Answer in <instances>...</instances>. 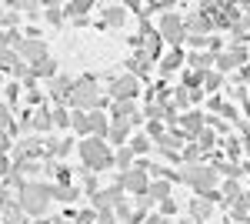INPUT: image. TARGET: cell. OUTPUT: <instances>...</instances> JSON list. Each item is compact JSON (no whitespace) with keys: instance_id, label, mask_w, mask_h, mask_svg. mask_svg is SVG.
Returning a JSON list of instances; mask_svg holds the SVG:
<instances>
[{"instance_id":"1","label":"cell","mask_w":250,"mask_h":224,"mask_svg":"<svg viewBox=\"0 0 250 224\" xmlns=\"http://www.w3.org/2000/svg\"><path fill=\"white\" fill-rule=\"evenodd\" d=\"M80 150V157H83V164H87V171H107V168H114V150L107 148V141L104 137H83L77 144Z\"/></svg>"},{"instance_id":"2","label":"cell","mask_w":250,"mask_h":224,"mask_svg":"<svg viewBox=\"0 0 250 224\" xmlns=\"http://www.w3.org/2000/svg\"><path fill=\"white\" fill-rule=\"evenodd\" d=\"M70 107L74 111H104L107 107V97L100 94V87L94 84V77H80L74 84V94H70Z\"/></svg>"},{"instance_id":"3","label":"cell","mask_w":250,"mask_h":224,"mask_svg":"<svg viewBox=\"0 0 250 224\" xmlns=\"http://www.w3.org/2000/svg\"><path fill=\"white\" fill-rule=\"evenodd\" d=\"M47 198H50L47 184H30V181H27V184L17 191V204L23 207L27 214H37V218L47 211Z\"/></svg>"},{"instance_id":"4","label":"cell","mask_w":250,"mask_h":224,"mask_svg":"<svg viewBox=\"0 0 250 224\" xmlns=\"http://www.w3.org/2000/svg\"><path fill=\"white\" fill-rule=\"evenodd\" d=\"M157 34L167 40L170 47H180V40L187 37V20L180 17V14H164V17H160V27H157Z\"/></svg>"},{"instance_id":"5","label":"cell","mask_w":250,"mask_h":224,"mask_svg":"<svg viewBox=\"0 0 250 224\" xmlns=\"http://www.w3.org/2000/svg\"><path fill=\"white\" fill-rule=\"evenodd\" d=\"M117 184L124 187V191H130V194H140V198H144V194L150 191L154 181H150V174H147V171L134 168V171H127V174H120V177H117Z\"/></svg>"},{"instance_id":"6","label":"cell","mask_w":250,"mask_h":224,"mask_svg":"<svg viewBox=\"0 0 250 224\" xmlns=\"http://www.w3.org/2000/svg\"><path fill=\"white\" fill-rule=\"evenodd\" d=\"M250 64V54L240 47V44H230V50L217 57V74H230L233 67H247Z\"/></svg>"},{"instance_id":"7","label":"cell","mask_w":250,"mask_h":224,"mask_svg":"<svg viewBox=\"0 0 250 224\" xmlns=\"http://www.w3.org/2000/svg\"><path fill=\"white\" fill-rule=\"evenodd\" d=\"M137 94H140V80L134 74H124L117 77L114 84H110V97H114L117 104H124V100H134Z\"/></svg>"},{"instance_id":"8","label":"cell","mask_w":250,"mask_h":224,"mask_svg":"<svg viewBox=\"0 0 250 224\" xmlns=\"http://www.w3.org/2000/svg\"><path fill=\"white\" fill-rule=\"evenodd\" d=\"M124 194H127V191H124L120 184H114V187H100V191L94 194V211H104V207H117L120 201H127Z\"/></svg>"},{"instance_id":"9","label":"cell","mask_w":250,"mask_h":224,"mask_svg":"<svg viewBox=\"0 0 250 224\" xmlns=\"http://www.w3.org/2000/svg\"><path fill=\"white\" fill-rule=\"evenodd\" d=\"M17 54L34 67V64H40V60H47V44H43V40H23V44L17 47Z\"/></svg>"},{"instance_id":"10","label":"cell","mask_w":250,"mask_h":224,"mask_svg":"<svg viewBox=\"0 0 250 224\" xmlns=\"http://www.w3.org/2000/svg\"><path fill=\"white\" fill-rule=\"evenodd\" d=\"M204 114L200 111H187V114H180V124H177V134H187V137H197V134L204 131Z\"/></svg>"},{"instance_id":"11","label":"cell","mask_w":250,"mask_h":224,"mask_svg":"<svg viewBox=\"0 0 250 224\" xmlns=\"http://www.w3.org/2000/svg\"><path fill=\"white\" fill-rule=\"evenodd\" d=\"M100 14H104V24L107 27H124L127 24V3H107Z\"/></svg>"},{"instance_id":"12","label":"cell","mask_w":250,"mask_h":224,"mask_svg":"<svg viewBox=\"0 0 250 224\" xmlns=\"http://www.w3.org/2000/svg\"><path fill=\"white\" fill-rule=\"evenodd\" d=\"M87 121H90V137H104V141L110 137V121H107L104 111H90Z\"/></svg>"},{"instance_id":"13","label":"cell","mask_w":250,"mask_h":224,"mask_svg":"<svg viewBox=\"0 0 250 224\" xmlns=\"http://www.w3.org/2000/svg\"><path fill=\"white\" fill-rule=\"evenodd\" d=\"M210 27H213V20L207 17V14H190V17H187V30H190L193 37H204V34H210Z\"/></svg>"},{"instance_id":"14","label":"cell","mask_w":250,"mask_h":224,"mask_svg":"<svg viewBox=\"0 0 250 224\" xmlns=\"http://www.w3.org/2000/svg\"><path fill=\"white\" fill-rule=\"evenodd\" d=\"M127 134H130V121H110V144L117 148H127Z\"/></svg>"},{"instance_id":"15","label":"cell","mask_w":250,"mask_h":224,"mask_svg":"<svg viewBox=\"0 0 250 224\" xmlns=\"http://www.w3.org/2000/svg\"><path fill=\"white\" fill-rule=\"evenodd\" d=\"M150 64H154V60L144 54V50H137V54L127 60V67H130V74H134V77H147V74H150Z\"/></svg>"},{"instance_id":"16","label":"cell","mask_w":250,"mask_h":224,"mask_svg":"<svg viewBox=\"0 0 250 224\" xmlns=\"http://www.w3.org/2000/svg\"><path fill=\"white\" fill-rule=\"evenodd\" d=\"M94 7H97L94 0H77V3L70 0V3L63 7V14H67V17H74V20H87V14H90Z\"/></svg>"},{"instance_id":"17","label":"cell","mask_w":250,"mask_h":224,"mask_svg":"<svg viewBox=\"0 0 250 224\" xmlns=\"http://www.w3.org/2000/svg\"><path fill=\"white\" fill-rule=\"evenodd\" d=\"M30 74L37 77V80H54V77H57V60H54V57L40 60V64H34V67H30Z\"/></svg>"},{"instance_id":"18","label":"cell","mask_w":250,"mask_h":224,"mask_svg":"<svg viewBox=\"0 0 250 224\" xmlns=\"http://www.w3.org/2000/svg\"><path fill=\"white\" fill-rule=\"evenodd\" d=\"M137 154L130 150V144L127 148H117V154H114V164L120 168V174H127V171H134L137 168V161H134Z\"/></svg>"},{"instance_id":"19","label":"cell","mask_w":250,"mask_h":224,"mask_svg":"<svg viewBox=\"0 0 250 224\" xmlns=\"http://www.w3.org/2000/svg\"><path fill=\"white\" fill-rule=\"evenodd\" d=\"M47 191H50L54 201H63V204H70V201H77V198H80L77 187H63V184H47Z\"/></svg>"},{"instance_id":"20","label":"cell","mask_w":250,"mask_h":224,"mask_svg":"<svg viewBox=\"0 0 250 224\" xmlns=\"http://www.w3.org/2000/svg\"><path fill=\"white\" fill-rule=\"evenodd\" d=\"M180 64H184V50H180V47H170V54L160 60V74H173V71H180Z\"/></svg>"},{"instance_id":"21","label":"cell","mask_w":250,"mask_h":224,"mask_svg":"<svg viewBox=\"0 0 250 224\" xmlns=\"http://www.w3.org/2000/svg\"><path fill=\"white\" fill-rule=\"evenodd\" d=\"M210 211H213L210 198H197V201H190V218H193V221H207Z\"/></svg>"},{"instance_id":"22","label":"cell","mask_w":250,"mask_h":224,"mask_svg":"<svg viewBox=\"0 0 250 224\" xmlns=\"http://www.w3.org/2000/svg\"><path fill=\"white\" fill-rule=\"evenodd\" d=\"M50 127H54V111L37 107V111H34V131H37V134H47Z\"/></svg>"},{"instance_id":"23","label":"cell","mask_w":250,"mask_h":224,"mask_svg":"<svg viewBox=\"0 0 250 224\" xmlns=\"http://www.w3.org/2000/svg\"><path fill=\"white\" fill-rule=\"evenodd\" d=\"M210 168H217V174L227 177V181H237V177H240V164H237V161H213Z\"/></svg>"},{"instance_id":"24","label":"cell","mask_w":250,"mask_h":224,"mask_svg":"<svg viewBox=\"0 0 250 224\" xmlns=\"http://www.w3.org/2000/svg\"><path fill=\"white\" fill-rule=\"evenodd\" d=\"M170 191H173V184L167 181V177H160V181H154V184H150V191H147V194H150L154 201H167V198H170Z\"/></svg>"},{"instance_id":"25","label":"cell","mask_w":250,"mask_h":224,"mask_svg":"<svg viewBox=\"0 0 250 224\" xmlns=\"http://www.w3.org/2000/svg\"><path fill=\"white\" fill-rule=\"evenodd\" d=\"M130 150H134V154H150V150H154V137H150V134H137L134 141H130Z\"/></svg>"},{"instance_id":"26","label":"cell","mask_w":250,"mask_h":224,"mask_svg":"<svg viewBox=\"0 0 250 224\" xmlns=\"http://www.w3.org/2000/svg\"><path fill=\"white\" fill-rule=\"evenodd\" d=\"M17 97H20V80H10L7 87H3V107H17Z\"/></svg>"},{"instance_id":"27","label":"cell","mask_w":250,"mask_h":224,"mask_svg":"<svg viewBox=\"0 0 250 224\" xmlns=\"http://www.w3.org/2000/svg\"><path fill=\"white\" fill-rule=\"evenodd\" d=\"M54 124L57 127H74V111L70 107H54Z\"/></svg>"},{"instance_id":"28","label":"cell","mask_w":250,"mask_h":224,"mask_svg":"<svg viewBox=\"0 0 250 224\" xmlns=\"http://www.w3.org/2000/svg\"><path fill=\"white\" fill-rule=\"evenodd\" d=\"M43 17L50 20L54 27H60V24H63V7H57V3H43Z\"/></svg>"},{"instance_id":"29","label":"cell","mask_w":250,"mask_h":224,"mask_svg":"<svg viewBox=\"0 0 250 224\" xmlns=\"http://www.w3.org/2000/svg\"><path fill=\"white\" fill-rule=\"evenodd\" d=\"M213 144H217V134H213L210 127H204V131L197 134V148H200V150H210Z\"/></svg>"},{"instance_id":"30","label":"cell","mask_w":250,"mask_h":224,"mask_svg":"<svg viewBox=\"0 0 250 224\" xmlns=\"http://www.w3.org/2000/svg\"><path fill=\"white\" fill-rule=\"evenodd\" d=\"M83 191H87L90 198H94L97 191H100V184H97V174H94V171H83Z\"/></svg>"},{"instance_id":"31","label":"cell","mask_w":250,"mask_h":224,"mask_svg":"<svg viewBox=\"0 0 250 224\" xmlns=\"http://www.w3.org/2000/svg\"><path fill=\"white\" fill-rule=\"evenodd\" d=\"M114 214H117V221H130V218H134V211H130L127 201H120V204L114 207Z\"/></svg>"},{"instance_id":"32","label":"cell","mask_w":250,"mask_h":224,"mask_svg":"<svg viewBox=\"0 0 250 224\" xmlns=\"http://www.w3.org/2000/svg\"><path fill=\"white\" fill-rule=\"evenodd\" d=\"M220 87V74L217 71H207V77H204V91H217Z\"/></svg>"},{"instance_id":"33","label":"cell","mask_w":250,"mask_h":224,"mask_svg":"<svg viewBox=\"0 0 250 224\" xmlns=\"http://www.w3.org/2000/svg\"><path fill=\"white\" fill-rule=\"evenodd\" d=\"M3 30H17V14H14V7L3 10Z\"/></svg>"},{"instance_id":"34","label":"cell","mask_w":250,"mask_h":224,"mask_svg":"<svg viewBox=\"0 0 250 224\" xmlns=\"http://www.w3.org/2000/svg\"><path fill=\"white\" fill-rule=\"evenodd\" d=\"M160 214H164V218H170V214H177V201H173V198H167V201H160Z\"/></svg>"},{"instance_id":"35","label":"cell","mask_w":250,"mask_h":224,"mask_svg":"<svg viewBox=\"0 0 250 224\" xmlns=\"http://www.w3.org/2000/svg\"><path fill=\"white\" fill-rule=\"evenodd\" d=\"M207 124H210L217 134H227V131H230V127H227V121H220V117H207Z\"/></svg>"},{"instance_id":"36","label":"cell","mask_w":250,"mask_h":224,"mask_svg":"<svg viewBox=\"0 0 250 224\" xmlns=\"http://www.w3.org/2000/svg\"><path fill=\"white\" fill-rule=\"evenodd\" d=\"M207 107H210V111H217V114H220V111H224V97H217V94H213L210 100H207Z\"/></svg>"},{"instance_id":"37","label":"cell","mask_w":250,"mask_h":224,"mask_svg":"<svg viewBox=\"0 0 250 224\" xmlns=\"http://www.w3.org/2000/svg\"><path fill=\"white\" fill-rule=\"evenodd\" d=\"M74 150V141H60V148H57V157H67Z\"/></svg>"},{"instance_id":"38","label":"cell","mask_w":250,"mask_h":224,"mask_svg":"<svg viewBox=\"0 0 250 224\" xmlns=\"http://www.w3.org/2000/svg\"><path fill=\"white\" fill-rule=\"evenodd\" d=\"M40 100H43V94H40V91H27V104H37V107H40Z\"/></svg>"},{"instance_id":"39","label":"cell","mask_w":250,"mask_h":224,"mask_svg":"<svg viewBox=\"0 0 250 224\" xmlns=\"http://www.w3.org/2000/svg\"><path fill=\"white\" fill-rule=\"evenodd\" d=\"M190 44L197 47V50H204V47H210V40H207V37H190Z\"/></svg>"},{"instance_id":"40","label":"cell","mask_w":250,"mask_h":224,"mask_svg":"<svg viewBox=\"0 0 250 224\" xmlns=\"http://www.w3.org/2000/svg\"><path fill=\"white\" fill-rule=\"evenodd\" d=\"M144 224H167V218H164V214H147Z\"/></svg>"},{"instance_id":"41","label":"cell","mask_w":250,"mask_h":224,"mask_svg":"<svg viewBox=\"0 0 250 224\" xmlns=\"http://www.w3.org/2000/svg\"><path fill=\"white\" fill-rule=\"evenodd\" d=\"M220 114H224V117H227V121H237V111H233L230 104H224V111H220Z\"/></svg>"},{"instance_id":"42","label":"cell","mask_w":250,"mask_h":224,"mask_svg":"<svg viewBox=\"0 0 250 224\" xmlns=\"http://www.w3.org/2000/svg\"><path fill=\"white\" fill-rule=\"evenodd\" d=\"M34 224H57V218H37Z\"/></svg>"},{"instance_id":"43","label":"cell","mask_w":250,"mask_h":224,"mask_svg":"<svg viewBox=\"0 0 250 224\" xmlns=\"http://www.w3.org/2000/svg\"><path fill=\"white\" fill-rule=\"evenodd\" d=\"M244 171H247V174H250V161H247V164H244Z\"/></svg>"}]
</instances>
